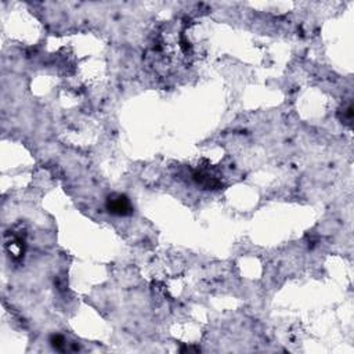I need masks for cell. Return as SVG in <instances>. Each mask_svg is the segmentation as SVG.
<instances>
[{"instance_id":"1","label":"cell","mask_w":354,"mask_h":354,"mask_svg":"<svg viewBox=\"0 0 354 354\" xmlns=\"http://www.w3.org/2000/svg\"><path fill=\"white\" fill-rule=\"evenodd\" d=\"M107 210L111 215L129 216L133 213V206L126 195L123 194H112L107 198Z\"/></svg>"},{"instance_id":"2","label":"cell","mask_w":354,"mask_h":354,"mask_svg":"<svg viewBox=\"0 0 354 354\" xmlns=\"http://www.w3.org/2000/svg\"><path fill=\"white\" fill-rule=\"evenodd\" d=\"M52 346L56 347L57 350H64L65 347V339L61 335H53L52 336Z\"/></svg>"}]
</instances>
